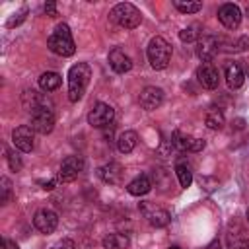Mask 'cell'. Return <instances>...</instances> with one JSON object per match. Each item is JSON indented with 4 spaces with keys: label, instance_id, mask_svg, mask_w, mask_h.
<instances>
[{
    "label": "cell",
    "instance_id": "7402d4cb",
    "mask_svg": "<svg viewBox=\"0 0 249 249\" xmlns=\"http://www.w3.org/2000/svg\"><path fill=\"white\" fill-rule=\"evenodd\" d=\"M226 243H228V249H249V237L245 235L243 230H230L228 235H226Z\"/></svg>",
    "mask_w": 249,
    "mask_h": 249
},
{
    "label": "cell",
    "instance_id": "d4e9b609",
    "mask_svg": "<svg viewBox=\"0 0 249 249\" xmlns=\"http://www.w3.org/2000/svg\"><path fill=\"white\" fill-rule=\"evenodd\" d=\"M103 247L105 249H126L128 237L124 233H109L103 237Z\"/></svg>",
    "mask_w": 249,
    "mask_h": 249
},
{
    "label": "cell",
    "instance_id": "8fae6325",
    "mask_svg": "<svg viewBox=\"0 0 249 249\" xmlns=\"http://www.w3.org/2000/svg\"><path fill=\"white\" fill-rule=\"evenodd\" d=\"M21 103H23V107H25L29 113H35V111H39V109H53V101H51L47 95H43V93H39V91H33V89L23 91Z\"/></svg>",
    "mask_w": 249,
    "mask_h": 249
},
{
    "label": "cell",
    "instance_id": "e575fe53",
    "mask_svg": "<svg viewBox=\"0 0 249 249\" xmlns=\"http://www.w3.org/2000/svg\"><path fill=\"white\" fill-rule=\"evenodd\" d=\"M41 185H43V189L45 191H51V189H54V185H56V181L53 179V181H39Z\"/></svg>",
    "mask_w": 249,
    "mask_h": 249
},
{
    "label": "cell",
    "instance_id": "d6a6232c",
    "mask_svg": "<svg viewBox=\"0 0 249 249\" xmlns=\"http://www.w3.org/2000/svg\"><path fill=\"white\" fill-rule=\"evenodd\" d=\"M45 12H47V16L54 18V16H56V4H54V2H47V4H45Z\"/></svg>",
    "mask_w": 249,
    "mask_h": 249
},
{
    "label": "cell",
    "instance_id": "7a4b0ae2",
    "mask_svg": "<svg viewBox=\"0 0 249 249\" xmlns=\"http://www.w3.org/2000/svg\"><path fill=\"white\" fill-rule=\"evenodd\" d=\"M47 47L58 54V56H72L76 53V45H74V39H72V33H70V27L66 23H58L53 31V35L49 37L47 41Z\"/></svg>",
    "mask_w": 249,
    "mask_h": 249
},
{
    "label": "cell",
    "instance_id": "4316f807",
    "mask_svg": "<svg viewBox=\"0 0 249 249\" xmlns=\"http://www.w3.org/2000/svg\"><path fill=\"white\" fill-rule=\"evenodd\" d=\"M198 37H200V25H189V27H185V29H181L179 31V39L183 41V43H193V41H198Z\"/></svg>",
    "mask_w": 249,
    "mask_h": 249
},
{
    "label": "cell",
    "instance_id": "836d02e7",
    "mask_svg": "<svg viewBox=\"0 0 249 249\" xmlns=\"http://www.w3.org/2000/svg\"><path fill=\"white\" fill-rule=\"evenodd\" d=\"M2 249H19V247H18V243H16V241H12V239H6V237H4V239H2Z\"/></svg>",
    "mask_w": 249,
    "mask_h": 249
},
{
    "label": "cell",
    "instance_id": "f546056e",
    "mask_svg": "<svg viewBox=\"0 0 249 249\" xmlns=\"http://www.w3.org/2000/svg\"><path fill=\"white\" fill-rule=\"evenodd\" d=\"M25 14H27V10H25V8H21V10L18 12V14H14V18H10V19H8V23H6V25H8V27L19 25V23H21V21L25 19Z\"/></svg>",
    "mask_w": 249,
    "mask_h": 249
},
{
    "label": "cell",
    "instance_id": "ffe728a7",
    "mask_svg": "<svg viewBox=\"0 0 249 249\" xmlns=\"http://www.w3.org/2000/svg\"><path fill=\"white\" fill-rule=\"evenodd\" d=\"M97 173H99V177H101L105 183H111V185H115V183H119V181H121L123 169H121V165H119V163L111 161V163H107V165L99 167V169H97Z\"/></svg>",
    "mask_w": 249,
    "mask_h": 249
},
{
    "label": "cell",
    "instance_id": "5bb4252c",
    "mask_svg": "<svg viewBox=\"0 0 249 249\" xmlns=\"http://www.w3.org/2000/svg\"><path fill=\"white\" fill-rule=\"evenodd\" d=\"M218 19L224 27L228 29H235L239 23H241V10L235 6V4H222L220 10H218Z\"/></svg>",
    "mask_w": 249,
    "mask_h": 249
},
{
    "label": "cell",
    "instance_id": "8992f818",
    "mask_svg": "<svg viewBox=\"0 0 249 249\" xmlns=\"http://www.w3.org/2000/svg\"><path fill=\"white\" fill-rule=\"evenodd\" d=\"M84 167H86V163H84V160L80 156H68L60 163V171H58V179L56 181L70 183V181L78 179V175L84 171Z\"/></svg>",
    "mask_w": 249,
    "mask_h": 249
},
{
    "label": "cell",
    "instance_id": "1f68e13d",
    "mask_svg": "<svg viewBox=\"0 0 249 249\" xmlns=\"http://www.w3.org/2000/svg\"><path fill=\"white\" fill-rule=\"evenodd\" d=\"M76 245H74V241L72 239H60V241H56L51 249H74Z\"/></svg>",
    "mask_w": 249,
    "mask_h": 249
},
{
    "label": "cell",
    "instance_id": "83f0119b",
    "mask_svg": "<svg viewBox=\"0 0 249 249\" xmlns=\"http://www.w3.org/2000/svg\"><path fill=\"white\" fill-rule=\"evenodd\" d=\"M173 6L179 10V12H183V14H195V12H198L200 8H202V2H198V0H195V2H185V0H173Z\"/></svg>",
    "mask_w": 249,
    "mask_h": 249
},
{
    "label": "cell",
    "instance_id": "603a6c76",
    "mask_svg": "<svg viewBox=\"0 0 249 249\" xmlns=\"http://www.w3.org/2000/svg\"><path fill=\"white\" fill-rule=\"evenodd\" d=\"M175 175H177L179 185L183 189L191 187V183H193V171H191V165L187 163V160H177V163H175Z\"/></svg>",
    "mask_w": 249,
    "mask_h": 249
},
{
    "label": "cell",
    "instance_id": "d590c367",
    "mask_svg": "<svg viewBox=\"0 0 249 249\" xmlns=\"http://www.w3.org/2000/svg\"><path fill=\"white\" fill-rule=\"evenodd\" d=\"M206 249H222V245H220V241H218V239H214Z\"/></svg>",
    "mask_w": 249,
    "mask_h": 249
},
{
    "label": "cell",
    "instance_id": "ba28073f",
    "mask_svg": "<svg viewBox=\"0 0 249 249\" xmlns=\"http://www.w3.org/2000/svg\"><path fill=\"white\" fill-rule=\"evenodd\" d=\"M220 51V39L216 35H200L196 41V54L200 60H212Z\"/></svg>",
    "mask_w": 249,
    "mask_h": 249
},
{
    "label": "cell",
    "instance_id": "30bf717a",
    "mask_svg": "<svg viewBox=\"0 0 249 249\" xmlns=\"http://www.w3.org/2000/svg\"><path fill=\"white\" fill-rule=\"evenodd\" d=\"M33 226L41 233H53L56 230V226H58V216L49 208H41L33 216Z\"/></svg>",
    "mask_w": 249,
    "mask_h": 249
},
{
    "label": "cell",
    "instance_id": "f1b7e54d",
    "mask_svg": "<svg viewBox=\"0 0 249 249\" xmlns=\"http://www.w3.org/2000/svg\"><path fill=\"white\" fill-rule=\"evenodd\" d=\"M6 158H8V163H10L12 171H19L21 169V160L14 150H6Z\"/></svg>",
    "mask_w": 249,
    "mask_h": 249
},
{
    "label": "cell",
    "instance_id": "484cf974",
    "mask_svg": "<svg viewBox=\"0 0 249 249\" xmlns=\"http://www.w3.org/2000/svg\"><path fill=\"white\" fill-rule=\"evenodd\" d=\"M204 121H206V126H208V128L218 130V128H222V124H224V115H222L220 109L210 107L208 113H206V119H204Z\"/></svg>",
    "mask_w": 249,
    "mask_h": 249
},
{
    "label": "cell",
    "instance_id": "8d00e7d4",
    "mask_svg": "<svg viewBox=\"0 0 249 249\" xmlns=\"http://www.w3.org/2000/svg\"><path fill=\"white\" fill-rule=\"evenodd\" d=\"M169 249H181V247H179V245H171Z\"/></svg>",
    "mask_w": 249,
    "mask_h": 249
},
{
    "label": "cell",
    "instance_id": "d6986e66",
    "mask_svg": "<svg viewBox=\"0 0 249 249\" xmlns=\"http://www.w3.org/2000/svg\"><path fill=\"white\" fill-rule=\"evenodd\" d=\"M126 191L130 195H134V196H142V195H146V193L152 191V181H150L148 175H138V177H134L126 185Z\"/></svg>",
    "mask_w": 249,
    "mask_h": 249
},
{
    "label": "cell",
    "instance_id": "5b68a950",
    "mask_svg": "<svg viewBox=\"0 0 249 249\" xmlns=\"http://www.w3.org/2000/svg\"><path fill=\"white\" fill-rule=\"evenodd\" d=\"M113 117H115V109L109 105V103H95L93 109L88 113V123L95 128H103V126H109L113 123Z\"/></svg>",
    "mask_w": 249,
    "mask_h": 249
},
{
    "label": "cell",
    "instance_id": "7c38bea8",
    "mask_svg": "<svg viewBox=\"0 0 249 249\" xmlns=\"http://www.w3.org/2000/svg\"><path fill=\"white\" fill-rule=\"evenodd\" d=\"M171 144L181 152H200L204 148V140L202 138H195V136L183 134L179 130H175L171 134Z\"/></svg>",
    "mask_w": 249,
    "mask_h": 249
},
{
    "label": "cell",
    "instance_id": "e0dca14e",
    "mask_svg": "<svg viewBox=\"0 0 249 249\" xmlns=\"http://www.w3.org/2000/svg\"><path fill=\"white\" fill-rule=\"evenodd\" d=\"M109 66L117 72V74H124V72H128L130 68H132V60H130V56L121 49V47H115L111 53H109Z\"/></svg>",
    "mask_w": 249,
    "mask_h": 249
},
{
    "label": "cell",
    "instance_id": "74e56055",
    "mask_svg": "<svg viewBox=\"0 0 249 249\" xmlns=\"http://www.w3.org/2000/svg\"><path fill=\"white\" fill-rule=\"evenodd\" d=\"M247 220H249V208H247Z\"/></svg>",
    "mask_w": 249,
    "mask_h": 249
},
{
    "label": "cell",
    "instance_id": "ac0fdd59",
    "mask_svg": "<svg viewBox=\"0 0 249 249\" xmlns=\"http://www.w3.org/2000/svg\"><path fill=\"white\" fill-rule=\"evenodd\" d=\"M226 82H228V86H230L231 89H237V88L243 86L245 76H243V70H241L239 64L230 62V64L226 66Z\"/></svg>",
    "mask_w": 249,
    "mask_h": 249
},
{
    "label": "cell",
    "instance_id": "6da1fadb",
    "mask_svg": "<svg viewBox=\"0 0 249 249\" xmlns=\"http://www.w3.org/2000/svg\"><path fill=\"white\" fill-rule=\"evenodd\" d=\"M91 78V68L88 62H78L68 70V99L72 103L80 101Z\"/></svg>",
    "mask_w": 249,
    "mask_h": 249
},
{
    "label": "cell",
    "instance_id": "f35d334b",
    "mask_svg": "<svg viewBox=\"0 0 249 249\" xmlns=\"http://www.w3.org/2000/svg\"><path fill=\"white\" fill-rule=\"evenodd\" d=\"M247 76H249V68H247Z\"/></svg>",
    "mask_w": 249,
    "mask_h": 249
},
{
    "label": "cell",
    "instance_id": "2e32d148",
    "mask_svg": "<svg viewBox=\"0 0 249 249\" xmlns=\"http://www.w3.org/2000/svg\"><path fill=\"white\" fill-rule=\"evenodd\" d=\"M33 132L35 130L31 126H27V124H21V126L14 128L12 140H14L16 148L21 150V152H31L33 150Z\"/></svg>",
    "mask_w": 249,
    "mask_h": 249
},
{
    "label": "cell",
    "instance_id": "9a60e30c",
    "mask_svg": "<svg viewBox=\"0 0 249 249\" xmlns=\"http://www.w3.org/2000/svg\"><path fill=\"white\" fill-rule=\"evenodd\" d=\"M196 80H198V84H200L202 88H206V89H216V88H218V82H220V76H218V70H216L212 64L204 62V64H200V66L196 68Z\"/></svg>",
    "mask_w": 249,
    "mask_h": 249
},
{
    "label": "cell",
    "instance_id": "4fadbf2b",
    "mask_svg": "<svg viewBox=\"0 0 249 249\" xmlns=\"http://www.w3.org/2000/svg\"><path fill=\"white\" fill-rule=\"evenodd\" d=\"M142 109L146 111H154L158 109L161 103H163V89L161 88H156V86H148L140 91V97H138Z\"/></svg>",
    "mask_w": 249,
    "mask_h": 249
},
{
    "label": "cell",
    "instance_id": "3957f363",
    "mask_svg": "<svg viewBox=\"0 0 249 249\" xmlns=\"http://www.w3.org/2000/svg\"><path fill=\"white\" fill-rule=\"evenodd\" d=\"M146 54H148V62L154 70H163V68H167V64L171 60V45L163 37L156 35L150 39Z\"/></svg>",
    "mask_w": 249,
    "mask_h": 249
},
{
    "label": "cell",
    "instance_id": "44dd1931",
    "mask_svg": "<svg viewBox=\"0 0 249 249\" xmlns=\"http://www.w3.org/2000/svg\"><path fill=\"white\" fill-rule=\"evenodd\" d=\"M136 142H138V134L134 130H124L119 134L117 138V146H119V152L123 154H130L134 148H136Z\"/></svg>",
    "mask_w": 249,
    "mask_h": 249
},
{
    "label": "cell",
    "instance_id": "cb8c5ba5",
    "mask_svg": "<svg viewBox=\"0 0 249 249\" xmlns=\"http://www.w3.org/2000/svg\"><path fill=\"white\" fill-rule=\"evenodd\" d=\"M60 84H62V78L56 72H43L39 78V88L43 91H54Z\"/></svg>",
    "mask_w": 249,
    "mask_h": 249
},
{
    "label": "cell",
    "instance_id": "4dcf8cb0",
    "mask_svg": "<svg viewBox=\"0 0 249 249\" xmlns=\"http://www.w3.org/2000/svg\"><path fill=\"white\" fill-rule=\"evenodd\" d=\"M2 202H8V198H10V191H12V183H10V179L8 177H2Z\"/></svg>",
    "mask_w": 249,
    "mask_h": 249
},
{
    "label": "cell",
    "instance_id": "277c9868",
    "mask_svg": "<svg viewBox=\"0 0 249 249\" xmlns=\"http://www.w3.org/2000/svg\"><path fill=\"white\" fill-rule=\"evenodd\" d=\"M109 18H111L117 25H121V27H124V29H134V27L140 25V21H142L140 10H138L136 6H132V4H128V2L117 4V6L111 10Z\"/></svg>",
    "mask_w": 249,
    "mask_h": 249
},
{
    "label": "cell",
    "instance_id": "9c48e42d",
    "mask_svg": "<svg viewBox=\"0 0 249 249\" xmlns=\"http://www.w3.org/2000/svg\"><path fill=\"white\" fill-rule=\"evenodd\" d=\"M31 128L39 134H49L54 128V115L53 109H39L31 113Z\"/></svg>",
    "mask_w": 249,
    "mask_h": 249
},
{
    "label": "cell",
    "instance_id": "52a82bcc",
    "mask_svg": "<svg viewBox=\"0 0 249 249\" xmlns=\"http://www.w3.org/2000/svg\"><path fill=\"white\" fill-rule=\"evenodd\" d=\"M140 210H142L144 218L150 222V226H154V228H163L171 220L167 210H163V208H160L152 202H140Z\"/></svg>",
    "mask_w": 249,
    "mask_h": 249
}]
</instances>
